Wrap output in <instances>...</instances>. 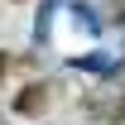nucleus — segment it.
I'll use <instances>...</instances> for the list:
<instances>
[{
	"label": "nucleus",
	"instance_id": "nucleus-1",
	"mask_svg": "<svg viewBox=\"0 0 125 125\" xmlns=\"http://www.w3.org/2000/svg\"><path fill=\"white\" fill-rule=\"evenodd\" d=\"M43 106H48V92H43V87H29V92L15 101V111H19V115H39Z\"/></svg>",
	"mask_w": 125,
	"mask_h": 125
}]
</instances>
